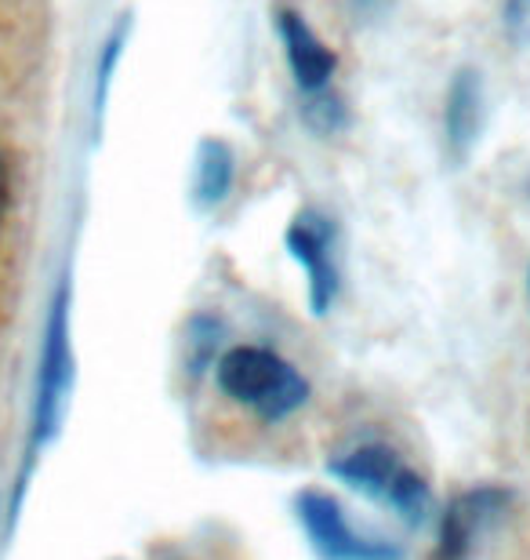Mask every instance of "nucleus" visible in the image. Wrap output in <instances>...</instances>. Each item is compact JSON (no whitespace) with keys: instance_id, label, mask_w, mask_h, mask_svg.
Here are the masks:
<instances>
[{"instance_id":"1","label":"nucleus","mask_w":530,"mask_h":560,"mask_svg":"<svg viewBox=\"0 0 530 560\" xmlns=\"http://www.w3.org/2000/svg\"><path fill=\"white\" fill-rule=\"evenodd\" d=\"M214 383L233 405L247 408L266 425L287 422L309 405V378L266 346H233L214 364Z\"/></svg>"},{"instance_id":"2","label":"nucleus","mask_w":530,"mask_h":560,"mask_svg":"<svg viewBox=\"0 0 530 560\" xmlns=\"http://www.w3.org/2000/svg\"><path fill=\"white\" fill-rule=\"evenodd\" d=\"M327 474L360 491V495L389 506L411 528L433 513V488L389 444H360L353 452H342L327 463Z\"/></svg>"},{"instance_id":"3","label":"nucleus","mask_w":530,"mask_h":560,"mask_svg":"<svg viewBox=\"0 0 530 560\" xmlns=\"http://www.w3.org/2000/svg\"><path fill=\"white\" fill-rule=\"evenodd\" d=\"M70 394H73L70 284H59L48 310V324H44L37 394H33V419H30V455H37L40 447H48L59 436Z\"/></svg>"},{"instance_id":"4","label":"nucleus","mask_w":530,"mask_h":560,"mask_svg":"<svg viewBox=\"0 0 530 560\" xmlns=\"http://www.w3.org/2000/svg\"><path fill=\"white\" fill-rule=\"evenodd\" d=\"M295 517L320 560H400V546L381 535L360 532L345 506L327 491H302Z\"/></svg>"},{"instance_id":"5","label":"nucleus","mask_w":530,"mask_h":560,"mask_svg":"<svg viewBox=\"0 0 530 560\" xmlns=\"http://www.w3.org/2000/svg\"><path fill=\"white\" fill-rule=\"evenodd\" d=\"M287 255L306 270L309 306L317 317L331 313L338 288H342V266H338V230L334 219L320 208H302L284 233Z\"/></svg>"},{"instance_id":"6","label":"nucleus","mask_w":530,"mask_h":560,"mask_svg":"<svg viewBox=\"0 0 530 560\" xmlns=\"http://www.w3.org/2000/svg\"><path fill=\"white\" fill-rule=\"evenodd\" d=\"M513 491L498 485H480L461 491L447 502L444 517H439V535L433 560H472L480 542L505 521L513 510Z\"/></svg>"},{"instance_id":"7","label":"nucleus","mask_w":530,"mask_h":560,"mask_svg":"<svg viewBox=\"0 0 530 560\" xmlns=\"http://www.w3.org/2000/svg\"><path fill=\"white\" fill-rule=\"evenodd\" d=\"M276 33H280V44H284V55H287V66H291V77H295L298 92L309 95V92L331 88L338 55L320 40V33L309 26L306 15L295 8H280Z\"/></svg>"},{"instance_id":"8","label":"nucleus","mask_w":530,"mask_h":560,"mask_svg":"<svg viewBox=\"0 0 530 560\" xmlns=\"http://www.w3.org/2000/svg\"><path fill=\"white\" fill-rule=\"evenodd\" d=\"M483 125H487V84H483V73L476 66H461L450 77L444 103V139L450 156L466 161L483 136Z\"/></svg>"},{"instance_id":"9","label":"nucleus","mask_w":530,"mask_h":560,"mask_svg":"<svg viewBox=\"0 0 530 560\" xmlns=\"http://www.w3.org/2000/svg\"><path fill=\"white\" fill-rule=\"evenodd\" d=\"M233 183H236V153L233 145L219 139V136H208L200 139L197 145V161H193V205L200 211H214L222 208L225 200L233 194Z\"/></svg>"},{"instance_id":"10","label":"nucleus","mask_w":530,"mask_h":560,"mask_svg":"<svg viewBox=\"0 0 530 560\" xmlns=\"http://www.w3.org/2000/svg\"><path fill=\"white\" fill-rule=\"evenodd\" d=\"M302 125H306L313 136H342L349 128V106L345 98L331 92V88H323V92H309L302 98Z\"/></svg>"},{"instance_id":"11","label":"nucleus","mask_w":530,"mask_h":560,"mask_svg":"<svg viewBox=\"0 0 530 560\" xmlns=\"http://www.w3.org/2000/svg\"><path fill=\"white\" fill-rule=\"evenodd\" d=\"M128 37H131V15H120L117 26L109 30V37L98 51V62H95V114L103 117L106 114V98H109V84H113V73L123 59V48H128Z\"/></svg>"},{"instance_id":"12","label":"nucleus","mask_w":530,"mask_h":560,"mask_svg":"<svg viewBox=\"0 0 530 560\" xmlns=\"http://www.w3.org/2000/svg\"><path fill=\"white\" fill-rule=\"evenodd\" d=\"M502 30L516 48L530 51V0H505L502 8Z\"/></svg>"},{"instance_id":"13","label":"nucleus","mask_w":530,"mask_h":560,"mask_svg":"<svg viewBox=\"0 0 530 560\" xmlns=\"http://www.w3.org/2000/svg\"><path fill=\"white\" fill-rule=\"evenodd\" d=\"M8 200H11V161L4 145H0V222L8 215Z\"/></svg>"},{"instance_id":"14","label":"nucleus","mask_w":530,"mask_h":560,"mask_svg":"<svg viewBox=\"0 0 530 560\" xmlns=\"http://www.w3.org/2000/svg\"><path fill=\"white\" fill-rule=\"evenodd\" d=\"M386 8H389V0H353L356 19H360V15H364V19H375V15H381Z\"/></svg>"},{"instance_id":"15","label":"nucleus","mask_w":530,"mask_h":560,"mask_svg":"<svg viewBox=\"0 0 530 560\" xmlns=\"http://www.w3.org/2000/svg\"><path fill=\"white\" fill-rule=\"evenodd\" d=\"M527 280H530V273H527Z\"/></svg>"}]
</instances>
